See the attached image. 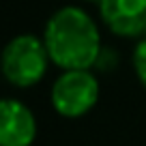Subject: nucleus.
<instances>
[{
    "instance_id": "obj_5",
    "label": "nucleus",
    "mask_w": 146,
    "mask_h": 146,
    "mask_svg": "<svg viewBox=\"0 0 146 146\" xmlns=\"http://www.w3.org/2000/svg\"><path fill=\"white\" fill-rule=\"evenodd\" d=\"M36 140V116L24 101L0 99V146H32Z\"/></svg>"
},
{
    "instance_id": "obj_1",
    "label": "nucleus",
    "mask_w": 146,
    "mask_h": 146,
    "mask_svg": "<svg viewBox=\"0 0 146 146\" xmlns=\"http://www.w3.org/2000/svg\"><path fill=\"white\" fill-rule=\"evenodd\" d=\"M43 43L52 64L62 71L69 69H95L103 43L101 30L88 11L67 5L58 9L43 28Z\"/></svg>"
},
{
    "instance_id": "obj_8",
    "label": "nucleus",
    "mask_w": 146,
    "mask_h": 146,
    "mask_svg": "<svg viewBox=\"0 0 146 146\" xmlns=\"http://www.w3.org/2000/svg\"><path fill=\"white\" fill-rule=\"evenodd\" d=\"M86 2H101V0H86Z\"/></svg>"
},
{
    "instance_id": "obj_6",
    "label": "nucleus",
    "mask_w": 146,
    "mask_h": 146,
    "mask_svg": "<svg viewBox=\"0 0 146 146\" xmlns=\"http://www.w3.org/2000/svg\"><path fill=\"white\" fill-rule=\"evenodd\" d=\"M133 71H135L140 84L146 88V36L135 43V50H133Z\"/></svg>"
},
{
    "instance_id": "obj_7",
    "label": "nucleus",
    "mask_w": 146,
    "mask_h": 146,
    "mask_svg": "<svg viewBox=\"0 0 146 146\" xmlns=\"http://www.w3.org/2000/svg\"><path fill=\"white\" fill-rule=\"evenodd\" d=\"M114 62H116L114 52H112V50H108V47H103V50H101V54H99V58H97L95 69H101V71H112Z\"/></svg>"
},
{
    "instance_id": "obj_2",
    "label": "nucleus",
    "mask_w": 146,
    "mask_h": 146,
    "mask_svg": "<svg viewBox=\"0 0 146 146\" xmlns=\"http://www.w3.org/2000/svg\"><path fill=\"white\" fill-rule=\"evenodd\" d=\"M50 54L43 36L17 35L0 52V73L15 88H32L45 78Z\"/></svg>"
},
{
    "instance_id": "obj_4",
    "label": "nucleus",
    "mask_w": 146,
    "mask_h": 146,
    "mask_svg": "<svg viewBox=\"0 0 146 146\" xmlns=\"http://www.w3.org/2000/svg\"><path fill=\"white\" fill-rule=\"evenodd\" d=\"M99 17L120 39L140 41L146 36V0H101Z\"/></svg>"
},
{
    "instance_id": "obj_3",
    "label": "nucleus",
    "mask_w": 146,
    "mask_h": 146,
    "mask_svg": "<svg viewBox=\"0 0 146 146\" xmlns=\"http://www.w3.org/2000/svg\"><path fill=\"white\" fill-rule=\"evenodd\" d=\"M99 80L90 69H69L54 80L50 103L62 118H82L97 105Z\"/></svg>"
}]
</instances>
